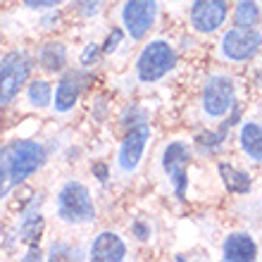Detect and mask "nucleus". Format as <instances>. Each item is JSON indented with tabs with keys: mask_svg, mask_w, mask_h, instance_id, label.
I'll return each instance as SVG.
<instances>
[{
	"mask_svg": "<svg viewBox=\"0 0 262 262\" xmlns=\"http://www.w3.org/2000/svg\"><path fill=\"white\" fill-rule=\"evenodd\" d=\"M131 231H134V236H136L138 241H148V238H150V227L141 220H136L131 224Z\"/></svg>",
	"mask_w": 262,
	"mask_h": 262,
	"instance_id": "24",
	"label": "nucleus"
},
{
	"mask_svg": "<svg viewBox=\"0 0 262 262\" xmlns=\"http://www.w3.org/2000/svg\"><path fill=\"white\" fill-rule=\"evenodd\" d=\"M262 48V34L257 29H241L234 27L222 36L220 53L229 62H246L260 53Z\"/></svg>",
	"mask_w": 262,
	"mask_h": 262,
	"instance_id": "6",
	"label": "nucleus"
},
{
	"mask_svg": "<svg viewBox=\"0 0 262 262\" xmlns=\"http://www.w3.org/2000/svg\"><path fill=\"white\" fill-rule=\"evenodd\" d=\"M21 260H27V262H31V260H43V253H41V248H38V246H36V248H31L27 253V255L21 257Z\"/></svg>",
	"mask_w": 262,
	"mask_h": 262,
	"instance_id": "28",
	"label": "nucleus"
},
{
	"mask_svg": "<svg viewBox=\"0 0 262 262\" xmlns=\"http://www.w3.org/2000/svg\"><path fill=\"white\" fill-rule=\"evenodd\" d=\"M203 112L210 119H220L236 107V83L227 74L207 76L203 86Z\"/></svg>",
	"mask_w": 262,
	"mask_h": 262,
	"instance_id": "5",
	"label": "nucleus"
},
{
	"mask_svg": "<svg viewBox=\"0 0 262 262\" xmlns=\"http://www.w3.org/2000/svg\"><path fill=\"white\" fill-rule=\"evenodd\" d=\"M38 62L46 72H60L67 64V48L62 43H46L38 50Z\"/></svg>",
	"mask_w": 262,
	"mask_h": 262,
	"instance_id": "16",
	"label": "nucleus"
},
{
	"mask_svg": "<svg viewBox=\"0 0 262 262\" xmlns=\"http://www.w3.org/2000/svg\"><path fill=\"white\" fill-rule=\"evenodd\" d=\"M222 257L227 262H253L257 260V246L250 238V234L236 231L227 236V241L222 246Z\"/></svg>",
	"mask_w": 262,
	"mask_h": 262,
	"instance_id": "13",
	"label": "nucleus"
},
{
	"mask_svg": "<svg viewBox=\"0 0 262 262\" xmlns=\"http://www.w3.org/2000/svg\"><path fill=\"white\" fill-rule=\"evenodd\" d=\"M100 5H103V0H79V12L86 17H93L100 12Z\"/></svg>",
	"mask_w": 262,
	"mask_h": 262,
	"instance_id": "22",
	"label": "nucleus"
},
{
	"mask_svg": "<svg viewBox=\"0 0 262 262\" xmlns=\"http://www.w3.org/2000/svg\"><path fill=\"white\" fill-rule=\"evenodd\" d=\"M27 98H29V103L34 105V107H48V105L53 103V89H50L48 81L36 79V81L29 83Z\"/></svg>",
	"mask_w": 262,
	"mask_h": 262,
	"instance_id": "19",
	"label": "nucleus"
},
{
	"mask_svg": "<svg viewBox=\"0 0 262 262\" xmlns=\"http://www.w3.org/2000/svg\"><path fill=\"white\" fill-rule=\"evenodd\" d=\"M119 43H122V31H119V29H115V31L107 36V41H105L103 50H105V53H115Z\"/></svg>",
	"mask_w": 262,
	"mask_h": 262,
	"instance_id": "26",
	"label": "nucleus"
},
{
	"mask_svg": "<svg viewBox=\"0 0 262 262\" xmlns=\"http://www.w3.org/2000/svg\"><path fill=\"white\" fill-rule=\"evenodd\" d=\"M227 131H229V122L222 126L220 131H207V134H200L195 141H198V148L203 152H214L220 150L222 143H224V138H227Z\"/></svg>",
	"mask_w": 262,
	"mask_h": 262,
	"instance_id": "20",
	"label": "nucleus"
},
{
	"mask_svg": "<svg viewBox=\"0 0 262 262\" xmlns=\"http://www.w3.org/2000/svg\"><path fill=\"white\" fill-rule=\"evenodd\" d=\"M98 55H100V48H98L96 43H89L86 48H83V53H81V64H93L98 60Z\"/></svg>",
	"mask_w": 262,
	"mask_h": 262,
	"instance_id": "23",
	"label": "nucleus"
},
{
	"mask_svg": "<svg viewBox=\"0 0 262 262\" xmlns=\"http://www.w3.org/2000/svg\"><path fill=\"white\" fill-rule=\"evenodd\" d=\"M188 162H191V148L184 141H169L162 150V169L169 177L174 193L179 200H186L188 186Z\"/></svg>",
	"mask_w": 262,
	"mask_h": 262,
	"instance_id": "7",
	"label": "nucleus"
},
{
	"mask_svg": "<svg viewBox=\"0 0 262 262\" xmlns=\"http://www.w3.org/2000/svg\"><path fill=\"white\" fill-rule=\"evenodd\" d=\"M62 3H67V0H24V7H29V10H53Z\"/></svg>",
	"mask_w": 262,
	"mask_h": 262,
	"instance_id": "21",
	"label": "nucleus"
},
{
	"mask_svg": "<svg viewBox=\"0 0 262 262\" xmlns=\"http://www.w3.org/2000/svg\"><path fill=\"white\" fill-rule=\"evenodd\" d=\"M83 86H86V74H83L81 69H69L67 74L60 79L55 89V112L60 115H67V112L74 110L76 100L81 96Z\"/></svg>",
	"mask_w": 262,
	"mask_h": 262,
	"instance_id": "11",
	"label": "nucleus"
},
{
	"mask_svg": "<svg viewBox=\"0 0 262 262\" xmlns=\"http://www.w3.org/2000/svg\"><path fill=\"white\" fill-rule=\"evenodd\" d=\"M89 257L93 262H122V260H126V243L117 234L103 231L91 243Z\"/></svg>",
	"mask_w": 262,
	"mask_h": 262,
	"instance_id": "12",
	"label": "nucleus"
},
{
	"mask_svg": "<svg viewBox=\"0 0 262 262\" xmlns=\"http://www.w3.org/2000/svg\"><path fill=\"white\" fill-rule=\"evenodd\" d=\"M93 174H96V179L100 181V184H105V181L110 179V169H107V165H103V162L93 165Z\"/></svg>",
	"mask_w": 262,
	"mask_h": 262,
	"instance_id": "27",
	"label": "nucleus"
},
{
	"mask_svg": "<svg viewBox=\"0 0 262 262\" xmlns=\"http://www.w3.org/2000/svg\"><path fill=\"white\" fill-rule=\"evenodd\" d=\"M57 217L67 224H89L96 220V205L81 181H67L57 193Z\"/></svg>",
	"mask_w": 262,
	"mask_h": 262,
	"instance_id": "2",
	"label": "nucleus"
},
{
	"mask_svg": "<svg viewBox=\"0 0 262 262\" xmlns=\"http://www.w3.org/2000/svg\"><path fill=\"white\" fill-rule=\"evenodd\" d=\"M119 17H122L126 34L134 41H141L148 36V31L158 19V0H124Z\"/></svg>",
	"mask_w": 262,
	"mask_h": 262,
	"instance_id": "8",
	"label": "nucleus"
},
{
	"mask_svg": "<svg viewBox=\"0 0 262 262\" xmlns=\"http://www.w3.org/2000/svg\"><path fill=\"white\" fill-rule=\"evenodd\" d=\"M262 19V12H260V5L255 0H236V7H234V21L236 27L241 29H255Z\"/></svg>",
	"mask_w": 262,
	"mask_h": 262,
	"instance_id": "17",
	"label": "nucleus"
},
{
	"mask_svg": "<svg viewBox=\"0 0 262 262\" xmlns=\"http://www.w3.org/2000/svg\"><path fill=\"white\" fill-rule=\"evenodd\" d=\"M48 152L38 141H10L0 148V200L5 198L17 184L29 179L46 165Z\"/></svg>",
	"mask_w": 262,
	"mask_h": 262,
	"instance_id": "1",
	"label": "nucleus"
},
{
	"mask_svg": "<svg viewBox=\"0 0 262 262\" xmlns=\"http://www.w3.org/2000/svg\"><path fill=\"white\" fill-rule=\"evenodd\" d=\"M50 260H69L72 257V248L69 246H62V243H55L53 248H50Z\"/></svg>",
	"mask_w": 262,
	"mask_h": 262,
	"instance_id": "25",
	"label": "nucleus"
},
{
	"mask_svg": "<svg viewBox=\"0 0 262 262\" xmlns=\"http://www.w3.org/2000/svg\"><path fill=\"white\" fill-rule=\"evenodd\" d=\"M217 169H220L222 184H224L227 191H231V193H236V195H246L250 191V177L246 172H238L236 167L227 165V162H222Z\"/></svg>",
	"mask_w": 262,
	"mask_h": 262,
	"instance_id": "15",
	"label": "nucleus"
},
{
	"mask_svg": "<svg viewBox=\"0 0 262 262\" xmlns=\"http://www.w3.org/2000/svg\"><path fill=\"white\" fill-rule=\"evenodd\" d=\"M150 141V126L148 124H136L131 126V131L124 136L122 145H119L117 152V167L122 174H131L136 172L141 160H143L145 145Z\"/></svg>",
	"mask_w": 262,
	"mask_h": 262,
	"instance_id": "9",
	"label": "nucleus"
},
{
	"mask_svg": "<svg viewBox=\"0 0 262 262\" xmlns=\"http://www.w3.org/2000/svg\"><path fill=\"white\" fill-rule=\"evenodd\" d=\"M238 143L250 160L262 162V126L257 122H243L241 131H238Z\"/></svg>",
	"mask_w": 262,
	"mask_h": 262,
	"instance_id": "14",
	"label": "nucleus"
},
{
	"mask_svg": "<svg viewBox=\"0 0 262 262\" xmlns=\"http://www.w3.org/2000/svg\"><path fill=\"white\" fill-rule=\"evenodd\" d=\"M227 0H193L191 7V27L198 34H212L227 21Z\"/></svg>",
	"mask_w": 262,
	"mask_h": 262,
	"instance_id": "10",
	"label": "nucleus"
},
{
	"mask_svg": "<svg viewBox=\"0 0 262 262\" xmlns=\"http://www.w3.org/2000/svg\"><path fill=\"white\" fill-rule=\"evenodd\" d=\"M177 67V53L167 41H150L136 60V76L143 83H155L165 79Z\"/></svg>",
	"mask_w": 262,
	"mask_h": 262,
	"instance_id": "3",
	"label": "nucleus"
},
{
	"mask_svg": "<svg viewBox=\"0 0 262 262\" xmlns=\"http://www.w3.org/2000/svg\"><path fill=\"white\" fill-rule=\"evenodd\" d=\"M31 74V57L24 50H12L0 62V107L12 103Z\"/></svg>",
	"mask_w": 262,
	"mask_h": 262,
	"instance_id": "4",
	"label": "nucleus"
},
{
	"mask_svg": "<svg viewBox=\"0 0 262 262\" xmlns=\"http://www.w3.org/2000/svg\"><path fill=\"white\" fill-rule=\"evenodd\" d=\"M19 234H21V238H24L27 243L38 241L41 234H43V217H41V212H36V210L24 212L21 224H19Z\"/></svg>",
	"mask_w": 262,
	"mask_h": 262,
	"instance_id": "18",
	"label": "nucleus"
}]
</instances>
